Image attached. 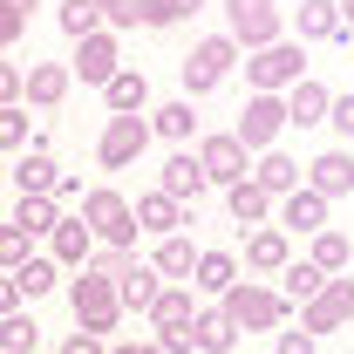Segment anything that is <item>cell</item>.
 <instances>
[{
    "mask_svg": "<svg viewBox=\"0 0 354 354\" xmlns=\"http://www.w3.org/2000/svg\"><path fill=\"white\" fill-rule=\"evenodd\" d=\"M225 35L239 55H259V48L286 41V14H279V0H225Z\"/></svg>",
    "mask_w": 354,
    "mask_h": 354,
    "instance_id": "6da1fadb",
    "label": "cell"
},
{
    "mask_svg": "<svg viewBox=\"0 0 354 354\" xmlns=\"http://www.w3.org/2000/svg\"><path fill=\"white\" fill-rule=\"evenodd\" d=\"M191 157H198V171L212 177V184H225V191H232L239 177L252 171V157L239 150V136H232V130H212V136H198V150H191Z\"/></svg>",
    "mask_w": 354,
    "mask_h": 354,
    "instance_id": "8fae6325",
    "label": "cell"
},
{
    "mask_svg": "<svg viewBox=\"0 0 354 354\" xmlns=\"http://www.w3.org/2000/svg\"><path fill=\"white\" fill-rule=\"evenodd\" d=\"M116 68H123V41H116L109 28H95L88 41H75V68H68V82L82 75L88 88H102V82H109V75H116Z\"/></svg>",
    "mask_w": 354,
    "mask_h": 354,
    "instance_id": "4fadbf2b",
    "label": "cell"
},
{
    "mask_svg": "<svg viewBox=\"0 0 354 354\" xmlns=\"http://www.w3.org/2000/svg\"><path fill=\"white\" fill-rule=\"evenodd\" d=\"M35 259V239L21 232V225H0V272H14V266Z\"/></svg>",
    "mask_w": 354,
    "mask_h": 354,
    "instance_id": "74e56055",
    "label": "cell"
},
{
    "mask_svg": "<svg viewBox=\"0 0 354 354\" xmlns=\"http://www.w3.org/2000/svg\"><path fill=\"white\" fill-rule=\"evenodd\" d=\"M109 354H164L157 341H123V348H109Z\"/></svg>",
    "mask_w": 354,
    "mask_h": 354,
    "instance_id": "c3c4849f",
    "label": "cell"
},
{
    "mask_svg": "<svg viewBox=\"0 0 354 354\" xmlns=\"http://www.w3.org/2000/svg\"><path fill=\"white\" fill-rule=\"evenodd\" d=\"M307 266L320 272V279H341V272L354 266V245H348V232H334V225H327V232H313V252H307Z\"/></svg>",
    "mask_w": 354,
    "mask_h": 354,
    "instance_id": "d4e9b609",
    "label": "cell"
},
{
    "mask_svg": "<svg viewBox=\"0 0 354 354\" xmlns=\"http://www.w3.org/2000/svg\"><path fill=\"white\" fill-rule=\"evenodd\" d=\"M21 35H28V21H14V14H7V7H0V55H7V48L21 41Z\"/></svg>",
    "mask_w": 354,
    "mask_h": 354,
    "instance_id": "f6af8a7d",
    "label": "cell"
},
{
    "mask_svg": "<svg viewBox=\"0 0 354 354\" xmlns=\"http://www.w3.org/2000/svg\"><path fill=\"white\" fill-rule=\"evenodd\" d=\"M143 150H150V123L143 116H109L102 136H95V164L102 171H130Z\"/></svg>",
    "mask_w": 354,
    "mask_h": 354,
    "instance_id": "ba28073f",
    "label": "cell"
},
{
    "mask_svg": "<svg viewBox=\"0 0 354 354\" xmlns=\"http://www.w3.org/2000/svg\"><path fill=\"white\" fill-rule=\"evenodd\" d=\"M307 41H354L341 28V7L334 0H300V48Z\"/></svg>",
    "mask_w": 354,
    "mask_h": 354,
    "instance_id": "cb8c5ba5",
    "label": "cell"
},
{
    "mask_svg": "<svg viewBox=\"0 0 354 354\" xmlns=\"http://www.w3.org/2000/svg\"><path fill=\"white\" fill-rule=\"evenodd\" d=\"M143 123H150V136H164V143H177V150H191V136H198V109L177 95V102H157Z\"/></svg>",
    "mask_w": 354,
    "mask_h": 354,
    "instance_id": "d6986e66",
    "label": "cell"
},
{
    "mask_svg": "<svg viewBox=\"0 0 354 354\" xmlns=\"http://www.w3.org/2000/svg\"><path fill=\"white\" fill-rule=\"evenodd\" d=\"M272 212H279V232H327V198H313L307 184H300V191H286Z\"/></svg>",
    "mask_w": 354,
    "mask_h": 354,
    "instance_id": "ffe728a7",
    "label": "cell"
},
{
    "mask_svg": "<svg viewBox=\"0 0 354 354\" xmlns=\"http://www.w3.org/2000/svg\"><path fill=\"white\" fill-rule=\"evenodd\" d=\"M252 184H259L266 198H272V205H279V198H286V191H300V164H293V157H286V150H259V164H252Z\"/></svg>",
    "mask_w": 354,
    "mask_h": 354,
    "instance_id": "7402d4cb",
    "label": "cell"
},
{
    "mask_svg": "<svg viewBox=\"0 0 354 354\" xmlns=\"http://www.w3.org/2000/svg\"><path fill=\"white\" fill-rule=\"evenodd\" d=\"M88 252H95V239H88L82 218H62L55 232H48V259L62 266V272H68V266H88Z\"/></svg>",
    "mask_w": 354,
    "mask_h": 354,
    "instance_id": "603a6c76",
    "label": "cell"
},
{
    "mask_svg": "<svg viewBox=\"0 0 354 354\" xmlns=\"http://www.w3.org/2000/svg\"><path fill=\"white\" fill-rule=\"evenodd\" d=\"M7 279H14V293H21V300H48V293L62 286V266L48 259V252H35L28 266H14Z\"/></svg>",
    "mask_w": 354,
    "mask_h": 354,
    "instance_id": "83f0119b",
    "label": "cell"
},
{
    "mask_svg": "<svg viewBox=\"0 0 354 354\" xmlns=\"http://www.w3.org/2000/svg\"><path fill=\"white\" fill-rule=\"evenodd\" d=\"M225 205H232V218H239V225H266V218H272V198H266L252 177H239V184L225 191Z\"/></svg>",
    "mask_w": 354,
    "mask_h": 354,
    "instance_id": "1f68e13d",
    "label": "cell"
},
{
    "mask_svg": "<svg viewBox=\"0 0 354 354\" xmlns=\"http://www.w3.org/2000/svg\"><path fill=\"white\" fill-rule=\"evenodd\" d=\"M75 218L88 225V239H95V245H136V218H130V198H123V191H109V184L82 191V212H75Z\"/></svg>",
    "mask_w": 354,
    "mask_h": 354,
    "instance_id": "277c9868",
    "label": "cell"
},
{
    "mask_svg": "<svg viewBox=\"0 0 354 354\" xmlns=\"http://www.w3.org/2000/svg\"><path fill=\"white\" fill-rule=\"evenodd\" d=\"M55 157L48 150H21V164H14V184H21V198H55Z\"/></svg>",
    "mask_w": 354,
    "mask_h": 354,
    "instance_id": "f1b7e54d",
    "label": "cell"
},
{
    "mask_svg": "<svg viewBox=\"0 0 354 354\" xmlns=\"http://www.w3.org/2000/svg\"><path fill=\"white\" fill-rule=\"evenodd\" d=\"M320 286H327V279H320L307 259H286V272H279V300H286V307H307Z\"/></svg>",
    "mask_w": 354,
    "mask_h": 354,
    "instance_id": "836d02e7",
    "label": "cell"
},
{
    "mask_svg": "<svg viewBox=\"0 0 354 354\" xmlns=\"http://www.w3.org/2000/svg\"><path fill=\"white\" fill-rule=\"evenodd\" d=\"M286 259H293V245H286L279 225H252L245 232V272H286Z\"/></svg>",
    "mask_w": 354,
    "mask_h": 354,
    "instance_id": "e0dca14e",
    "label": "cell"
},
{
    "mask_svg": "<svg viewBox=\"0 0 354 354\" xmlns=\"http://www.w3.org/2000/svg\"><path fill=\"white\" fill-rule=\"evenodd\" d=\"M82 272H95V279H109V286H123V279L136 272V252H130V245H95Z\"/></svg>",
    "mask_w": 354,
    "mask_h": 354,
    "instance_id": "e575fe53",
    "label": "cell"
},
{
    "mask_svg": "<svg viewBox=\"0 0 354 354\" xmlns=\"http://www.w3.org/2000/svg\"><path fill=\"white\" fill-rule=\"evenodd\" d=\"M191 266H198V245H191L184 232L157 239V252H150V272H157V279H191Z\"/></svg>",
    "mask_w": 354,
    "mask_h": 354,
    "instance_id": "f546056e",
    "label": "cell"
},
{
    "mask_svg": "<svg viewBox=\"0 0 354 354\" xmlns=\"http://www.w3.org/2000/svg\"><path fill=\"white\" fill-rule=\"evenodd\" d=\"M0 7H7V14H14V21H28V14H35V7H41V0H0Z\"/></svg>",
    "mask_w": 354,
    "mask_h": 354,
    "instance_id": "681fc988",
    "label": "cell"
},
{
    "mask_svg": "<svg viewBox=\"0 0 354 354\" xmlns=\"http://www.w3.org/2000/svg\"><path fill=\"white\" fill-rule=\"evenodd\" d=\"M68 307H75V334H116V320H123V300H116V286L109 279H95V272H82V279H68Z\"/></svg>",
    "mask_w": 354,
    "mask_h": 354,
    "instance_id": "5b68a950",
    "label": "cell"
},
{
    "mask_svg": "<svg viewBox=\"0 0 354 354\" xmlns=\"http://www.w3.org/2000/svg\"><path fill=\"white\" fill-rule=\"evenodd\" d=\"M272 354H313V334L286 327V334H272Z\"/></svg>",
    "mask_w": 354,
    "mask_h": 354,
    "instance_id": "7bdbcfd3",
    "label": "cell"
},
{
    "mask_svg": "<svg viewBox=\"0 0 354 354\" xmlns=\"http://www.w3.org/2000/svg\"><path fill=\"white\" fill-rule=\"evenodd\" d=\"M95 14H102V28L109 35H123V28H136V0H88Z\"/></svg>",
    "mask_w": 354,
    "mask_h": 354,
    "instance_id": "ab89813d",
    "label": "cell"
},
{
    "mask_svg": "<svg viewBox=\"0 0 354 354\" xmlns=\"http://www.w3.org/2000/svg\"><path fill=\"white\" fill-rule=\"evenodd\" d=\"M191 313H198V300H191L184 286H164V293H157L150 327H157V348L164 354H191Z\"/></svg>",
    "mask_w": 354,
    "mask_h": 354,
    "instance_id": "30bf717a",
    "label": "cell"
},
{
    "mask_svg": "<svg viewBox=\"0 0 354 354\" xmlns=\"http://www.w3.org/2000/svg\"><path fill=\"white\" fill-rule=\"evenodd\" d=\"M327 123H334L341 150H348V143H354V95H334V102H327Z\"/></svg>",
    "mask_w": 354,
    "mask_h": 354,
    "instance_id": "60d3db41",
    "label": "cell"
},
{
    "mask_svg": "<svg viewBox=\"0 0 354 354\" xmlns=\"http://www.w3.org/2000/svg\"><path fill=\"white\" fill-rule=\"evenodd\" d=\"M28 102H14V109H0V150H14V157H21V150H28Z\"/></svg>",
    "mask_w": 354,
    "mask_h": 354,
    "instance_id": "f35d334b",
    "label": "cell"
},
{
    "mask_svg": "<svg viewBox=\"0 0 354 354\" xmlns=\"http://www.w3.org/2000/svg\"><path fill=\"white\" fill-rule=\"evenodd\" d=\"M334 7H341V28L354 35V0H334Z\"/></svg>",
    "mask_w": 354,
    "mask_h": 354,
    "instance_id": "f907efd6",
    "label": "cell"
},
{
    "mask_svg": "<svg viewBox=\"0 0 354 354\" xmlns=\"http://www.w3.org/2000/svg\"><path fill=\"white\" fill-rule=\"evenodd\" d=\"M130 218H136V232H157V239H171V232H184L191 225V212L177 205V198H164V191H143L130 205Z\"/></svg>",
    "mask_w": 354,
    "mask_h": 354,
    "instance_id": "2e32d148",
    "label": "cell"
},
{
    "mask_svg": "<svg viewBox=\"0 0 354 354\" xmlns=\"http://www.w3.org/2000/svg\"><path fill=\"white\" fill-rule=\"evenodd\" d=\"M300 184H307L313 198H327V205H334V198H348V191H354V150H341V143H334V150H320L313 164H300Z\"/></svg>",
    "mask_w": 354,
    "mask_h": 354,
    "instance_id": "7c38bea8",
    "label": "cell"
},
{
    "mask_svg": "<svg viewBox=\"0 0 354 354\" xmlns=\"http://www.w3.org/2000/svg\"><path fill=\"white\" fill-rule=\"evenodd\" d=\"M102 102H109V116H143L150 109V75L143 68H116L102 82Z\"/></svg>",
    "mask_w": 354,
    "mask_h": 354,
    "instance_id": "ac0fdd59",
    "label": "cell"
},
{
    "mask_svg": "<svg viewBox=\"0 0 354 354\" xmlns=\"http://www.w3.org/2000/svg\"><path fill=\"white\" fill-rule=\"evenodd\" d=\"M7 225H21L28 239H48V232L62 225V205H55V198H21V205H14V218H7Z\"/></svg>",
    "mask_w": 354,
    "mask_h": 354,
    "instance_id": "d6a6232c",
    "label": "cell"
},
{
    "mask_svg": "<svg viewBox=\"0 0 354 354\" xmlns=\"http://www.w3.org/2000/svg\"><path fill=\"white\" fill-rule=\"evenodd\" d=\"M279 102H286V123H293V130H313V123H327V102H334V88L313 82V75H300V82L286 88Z\"/></svg>",
    "mask_w": 354,
    "mask_h": 354,
    "instance_id": "9a60e30c",
    "label": "cell"
},
{
    "mask_svg": "<svg viewBox=\"0 0 354 354\" xmlns=\"http://www.w3.org/2000/svg\"><path fill=\"white\" fill-rule=\"evenodd\" d=\"M232 68H239V48H232V35H205V41H191V55L177 62V75H184V102L212 95V88H218Z\"/></svg>",
    "mask_w": 354,
    "mask_h": 354,
    "instance_id": "3957f363",
    "label": "cell"
},
{
    "mask_svg": "<svg viewBox=\"0 0 354 354\" xmlns=\"http://www.w3.org/2000/svg\"><path fill=\"white\" fill-rule=\"evenodd\" d=\"M157 191H164V198H177L184 212H198V198L212 191V177L198 171V157H191V150H171V164H164V177H157Z\"/></svg>",
    "mask_w": 354,
    "mask_h": 354,
    "instance_id": "5bb4252c",
    "label": "cell"
},
{
    "mask_svg": "<svg viewBox=\"0 0 354 354\" xmlns=\"http://www.w3.org/2000/svg\"><path fill=\"white\" fill-rule=\"evenodd\" d=\"M55 21H62V35H68V41H88V35L102 28V14H95L88 0H62V7H55Z\"/></svg>",
    "mask_w": 354,
    "mask_h": 354,
    "instance_id": "d590c367",
    "label": "cell"
},
{
    "mask_svg": "<svg viewBox=\"0 0 354 354\" xmlns=\"http://www.w3.org/2000/svg\"><path fill=\"white\" fill-rule=\"evenodd\" d=\"M7 313H21V293H14V279L0 272V320H7Z\"/></svg>",
    "mask_w": 354,
    "mask_h": 354,
    "instance_id": "7dc6e473",
    "label": "cell"
},
{
    "mask_svg": "<svg viewBox=\"0 0 354 354\" xmlns=\"http://www.w3.org/2000/svg\"><path fill=\"white\" fill-rule=\"evenodd\" d=\"M62 95H68V68H62V62H35V68H21V102L55 109Z\"/></svg>",
    "mask_w": 354,
    "mask_h": 354,
    "instance_id": "44dd1931",
    "label": "cell"
},
{
    "mask_svg": "<svg viewBox=\"0 0 354 354\" xmlns=\"http://www.w3.org/2000/svg\"><path fill=\"white\" fill-rule=\"evenodd\" d=\"M300 75H307L300 41H272V48H259V55H245V82H252V95H286Z\"/></svg>",
    "mask_w": 354,
    "mask_h": 354,
    "instance_id": "8992f818",
    "label": "cell"
},
{
    "mask_svg": "<svg viewBox=\"0 0 354 354\" xmlns=\"http://www.w3.org/2000/svg\"><path fill=\"white\" fill-rule=\"evenodd\" d=\"M157 293H164V279L150 272V259H136V272L116 286V300H123V313H150L157 307Z\"/></svg>",
    "mask_w": 354,
    "mask_h": 354,
    "instance_id": "4dcf8cb0",
    "label": "cell"
},
{
    "mask_svg": "<svg viewBox=\"0 0 354 354\" xmlns=\"http://www.w3.org/2000/svg\"><path fill=\"white\" fill-rule=\"evenodd\" d=\"M171 7H177V21H184V14H198V7H205V0H171Z\"/></svg>",
    "mask_w": 354,
    "mask_h": 354,
    "instance_id": "816d5d0a",
    "label": "cell"
},
{
    "mask_svg": "<svg viewBox=\"0 0 354 354\" xmlns=\"http://www.w3.org/2000/svg\"><path fill=\"white\" fill-rule=\"evenodd\" d=\"M35 341H41V327L28 320V307L0 320V354H35Z\"/></svg>",
    "mask_w": 354,
    "mask_h": 354,
    "instance_id": "8d00e7d4",
    "label": "cell"
},
{
    "mask_svg": "<svg viewBox=\"0 0 354 354\" xmlns=\"http://www.w3.org/2000/svg\"><path fill=\"white\" fill-rule=\"evenodd\" d=\"M348 320H354V279L341 272V279H327L307 307H300V334H341Z\"/></svg>",
    "mask_w": 354,
    "mask_h": 354,
    "instance_id": "9c48e42d",
    "label": "cell"
},
{
    "mask_svg": "<svg viewBox=\"0 0 354 354\" xmlns=\"http://www.w3.org/2000/svg\"><path fill=\"white\" fill-rule=\"evenodd\" d=\"M191 286H198V293H212V300H225V293L239 286V259H232V252H198Z\"/></svg>",
    "mask_w": 354,
    "mask_h": 354,
    "instance_id": "484cf974",
    "label": "cell"
},
{
    "mask_svg": "<svg viewBox=\"0 0 354 354\" xmlns=\"http://www.w3.org/2000/svg\"><path fill=\"white\" fill-rule=\"evenodd\" d=\"M136 28H177L171 0H136Z\"/></svg>",
    "mask_w": 354,
    "mask_h": 354,
    "instance_id": "b9f144b4",
    "label": "cell"
},
{
    "mask_svg": "<svg viewBox=\"0 0 354 354\" xmlns=\"http://www.w3.org/2000/svg\"><path fill=\"white\" fill-rule=\"evenodd\" d=\"M14 102H21V68L0 62V109H14Z\"/></svg>",
    "mask_w": 354,
    "mask_h": 354,
    "instance_id": "ee69618b",
    "label": "cell"
},
{
    "mask_svg": "<svg viewBox=\"0 0 354 354\" xmlns=\"http://www.w3.org/2000/svg\"><path fill=\"white\" fill-rule=\"evenodd\" d=\"M232 341H239V327H232L218 307L191 313V348H198V354H232Z\"/></svg>",
    "mask_w": 354,
    "mask_h": 354,
    "instance_id": "4316f807",
    "label": "cell"
},
{
    "mask_svg": "<svg viewBox=\"0 0 354 354\" xmlns=\"http://www.w3.org/2000/svg\"><path fill=\"white\" fill-rule=\"evenodd\" d=\"M279 130H286V102H279V95H245V109H239V123H232L239 150H245V157L279 150Z\"/></svg>",
    "mask_w": 354,
    "mask_h": 354,
    "instance_id": "52a82bcc",
    "label": "cell"
},
{
    "mask_svg": "<svg viewBox=\"0 0 354 354\" xmlns=\"http://www.w3.org/2000/svg\"><path fill=\"white\" fill-rule=\"evenodd\" d=\"M218 313L239 327V334H279V327H286V300H279L272 286H259V279H239V286L218 300Z\"/></svg>",
    "mask_w": 354,
    "mask_h": 354,
    "instance_id": "7a4b0ae2",
    "label": "cell"
},
{
    "mask_svg": "<svg viewBox=\"0 0 354 354\" xmlns=\"http://www.w3.org/2000/svg\"><path fill=\"white\" fill-rule=\"evenodd\" d=\"M62 354H109V348H102L95 334H68V341H62Z\"/></svg>",
    "mask_w": 354,
    "mask_h": 354,
    "instance_id": "bcb514c9",
    "label": "cell"
}]
</instances>
